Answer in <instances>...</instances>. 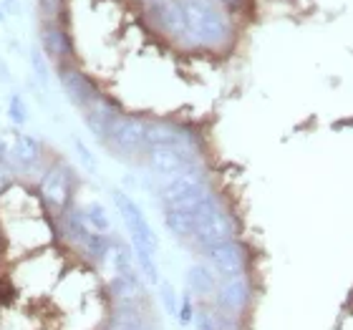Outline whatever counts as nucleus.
<instances>
[{
  "label": "nucleus",
  "instance_id": "nucleus-1",
  "mask_svg": "<svg viewBox=\"0 0 353 330\" xmlns=\"http://www.w3.org/2000/svg\"><path fill=\"white\" fill-rule=\"evenodd\" d=\"M111 197H114V205H117L119 214H121V220L126 225V232H129V240H132V247H134V257H137L141 272L147 275V280L152 285H157L159 282V270H157V262H154V255H157L154 229L147 222L141 207L126 192L114 189Z\"/></svg>",
  "mask_w": 353,
  "mask_h": 330
},
{
  "label": "nucleus",
  "instance_id": "nucleus-2",
  "mask_svg": "<svg viewBox=\"0 0 353 330\" xmlns=\"http://www.w3.org/2000/svg\"><path fill=\"white\" fill-rule=\"evenodd\" d=\"M184 15H187V28L194 43L207 48H220L230 41L232 28L222 10L212 0H182Z\"/></svg>",
  "mask_w": 353,
  "mask_h": 330
},
{
  "label": "nucleus",
  "instance_id": "nucleus-3",
  "mask_svg": "<svg viewBox=\"0 0 353 330\" xmlns=\"http://www.w3.org/2000/svg\"><path fill=\"white\" fill-rule=\"evenodd\" d=\"M212 192L205 184V179L197 172H184L174 176L167 187H164V207L167 209H182V212H197L205 205L212 202Z\"/></svg>",
  "mask_w": 353,
  "mask_h": 330
},
{
  "label": "nucleus",
  "instance_id": "nucleus-4",
  "mask_svg": "<svg viewBox=\"0 0 353 330\" xmlns=\"http://www.w3.org/2000/svg\"><path fill=\"white\" fill-rule=\"evenodd\" d=\"M192 240L202 249L235 240V225L230 220V214L214 199L194 212V237Z\"/></svg>",
  "mask_w": 353,
  "mask_h": 330
},
{
  "label": "nucleus",
  "instance_id": "nucleus-5",
  "mask_svg": "<svg viewBox=\"0 0 353 330\" xmlns=\"http://www.w3.org/2000/svg\"><path fill=\"white\" fill-rule=\"evenodd\" d=\"M202 252H205L210 267L214 272H220L222 278H237V275H245V270H248V249L237 240L212 245V247H205Z\"/></svg>",
  "mask_w": 353,
  "mask_h": 330
},
{
  "label": "nucleus",
  "instance_id": "nucleus-6",
  "mask_svg": "<svg viewBox=\"0 0 353 330\" xmlns=\"http://www.w3.org/2000/svg\"><path fill=\"white\" fill-rule=\"evenodd\" d=\"M106 144L121 152V154H134L147 147V124L137 116L119 114L117 121L111 124V132L106 136Z\"/></svg>",
  "mask_w": 353,
  "mask_h": 330
},
{
  "label": "nucleus",
  "instance_id": "nucleus-7",
  "mask_svg": "<svg viewBox=\"0 0 353 330\" xmlns=\"http://www.w3.org/2000/svg\"><path fill=\"white\" fill-rule=\"evenodd\" d=\"M147 8L157 25L170 33L172 38H187L190 28H187V15H184L182 0H147Z\"/></svg>",
  "mask_w": 353,
  "mask_h": 330
},
{
  "label": "nucleus",
  "instance_id": "nucleus-8",
  "mask_svg": "<svg viewBox=\"0 0 353 330\" xmlns=\"http://www.w3.org/2000/svg\"><path fill=\"white\" fill-rule=\"evenodd\" d=\"M59 81L66 91V96L71 101L79 106V109L86 111L91 103L99 99V91L91 81H88L86 76L74 66H66V63H61V71H59Z\"/></svg>",
  "mask_w": 353,
  "mask_h": 330
},
{
  "label": "nucleus",
  "instance_id": "nucleus-9",
  "mask_svg": "<svg viewBox=\"0 0 353 330\" xmlns=\"http://www.w3.org/2000/svg\"><path fill=\"white\" fill-rule=\"evenodd\" d=\"M149 167L154 169L157 174L164 176H179L192 169V152L184 149H172V147H149Z\"/></svg>",
  "mask_w": 353,
  "mask_h": 330
},
{
  "label": "nucleus",
  "instance_id": "nucleus-10",
  "mask_svg": "<svg viewBox=\"0 0 353 330\" xmlns=\"http://www.w3.org/2000/svg\"><path fill=\"white\" fill-rule=\"evenodd\" d=\"M217 302L230 316L243 313L248 308V302H250V282H248V278L237 275V278L222 280V285L217 287Z\"/></svg>",
  "mask_w": 353,
  "mask_h": 330
},
{
  "label": "nucleus",
  "instance_id": "nucleus-11",
  "mask_svg": "<svg viewBox=\"0 0 353 330\" xmlns=\"http://www.w3.org/2000/svg\"><path fill=\"white\" fill-rule=\"evenodd\" d=\"M41 194L48 205L53 207H66L68 202V194H71V174H68V169L63 164H56L46 172L43 182H41Z\"/></svg>",
  "mask_w": 353,
  "mask_h": 330
},
{
  "label": "nucleus",
  "instance_id": "nucleus-12",
  "mask_svg": "<svg viewBox=\"0 0 353 330\" xmlns=\"http://www.w3.org/2000/svg\"><path fill=\"white\" fill-rule=\"evenodd\" d=\"M119 114H121V111H119L109 99H103V96H99V99L83 111L88 129H91L101 141H106V136H109V132H111V124L117 121Z\"/></svg>",
  "mask_w": 353,
  "mask_h": 330
},
{
  "label": "nucleus",
  "instance_id": "nucleus-13",
  "mask_svg": "<svg viewBox=\"0 0 353 330\" xmlns=\"http://www.w3.org/2000/svg\"><path fill=\"white\" fill-rule=\"evenodd\" d=\"M147 147H172L190 152V136L170 124H147Z\"/></svg>",
  "mask_w": 353,
  "mask_h": 330
},
{
  "label": "nucleus",
  "instance_id": "nucleus-14",
  "mask_svg": "<svg viewBox=\"0 0 353 330\" xmlns=\"http://www.w3.org/2000/svg\"><path fill=\"white\" fill-rule=\"evenodd\" d=\"M187 285H190V293L199 298H210L212 293H217V280L212 275V267L207 265H192L187 270Z\"/></svg>",
  "mask_w": 353,
  "mask_h": 330
},
{
  "label": "nucleus",
  "instance_id": "nucleus-15",
  "mask_svg": "<svg viewBox=\"0 0 353 330\" xmlns=\"http://www.w3.org/2000/svg\"><path fill=\"white\" fill-rule=\"evenodd\" d=\"M43 48L59 63H66V59H71V41H68L66 30H61L59 25H48L43 30Z\"/></svg>",
  "mask_w": 353,
  "mask_h": 330
},
{
  "label": "nucleus",
  "instance_id": "nucleus-16",
  "mask_svg": "<svg viewBox=\"0 0 353 330\" xmlns=\"http://www.w3.org/2000/svg\"><path fill=\"white\" fill-rule=\"evenodd\" d=\"M41 144H38L33 136L28 134H18L15 136V147H13V159L21 164L23 169H33L38 162H41Z\"/></svg>",
  "mask_w": 353,
  "mask_h": 330
},
{
  "label": "nucleus",
  "instance_id": "nucleus-17",
  "mask_svg": "<svg viewBox=\"0 0 353 330\" xmlns=\"http://www.w3.org/2000/svg\"><path fill=\"white\" fill-rule=\"evenodd\" d=\"M164 225L172 235L179 240H192L194 237V214L182 212V209H164Z\"/></svg>",
  "mask_w": 353,
  "mask_h": 330
},
{
  "label": "nucleus",
  "instance_id": "nucleus-18",
  "mask_svg": "<svg viewBox=\"0 0 353 330\" xmlns=\"http://www.w3.org/2000/svg\"><path fill=\"white\" fill-rule=\"evenodd\" d=\"M109 330H149L147 323H144V318L137 313V305L134 302H126L121 308L117 310V316L111 320V328Z\"/></svg>",
  "mask_w": 353,
  "mask_h": 330
},
{
  "label": "nucleus",
  "instance_id": "nucleus-19",
  "mask_svg": "<svg viewBox=\"0 0 353 330\" xmlns=\"http://www.w3.org/2000/svg\"><path fill=\"white\" fill-rule=\"evenodd\" d=\"M81 217L86 220V225L91 229H96V232H101V235H106L109 232V217H106V212H103V207L99 205V202H91V205L81 207Z\"/></svg>",
  "mask_w": 353,
  "mask_h": 330
},
{
  "label": "nucleus",
  "instance_id": "nucleus-20",
  "mask_svg": "<svg viewBox=\"0 0 353 330\" xmlns=\"http://www.w3.org/2000/svg\"><path fill=\"white\" fill-rule=\"evenodd\" d=\"M8 116H10V121L18 126H23L26 121H28V106H26V101H23V96H18V94L10 96V101H8Z\"/></svg>",
  "mask_w": 353,
  "mask_h": 330
},
{
  "label": "nucleus",
  "instance_id": "nucleus-21",
  "mask_svg": "<svg viewBox=\"0 0 353 330\" xmlns=\"http://www.w3.org/2000/svg\"><path fill=\"white\" fill-rule=\"evenodd\" d=\"M30 63H33V74H36L38 83L46 88L48 86V66H46V56L38 48L30 51Z\"/></svg>",
  "mask_w": 353,
  "mask_h": 330
},
{
  "label": "nucleus",
  "instance_id": "nucleus-22",
  "mask_svg": "<svg viewBox=\"0 0 353 330\" xmlns=\"http://www.w3.org/2000/svg\"><path fill=\"white\" fill-rule=\"evenodd\" d=\"M192 323L197 325V330H217V320H214V316L210 310H197Z\"/></svg>",
  "mask_w": 353,
  "mask_h": 330
},
{
  "label": "nucleus",
  "instance_id": "nucleus-23",
  "mask_svg": "<svg viewBox=\"0 0 353 330\" xmlns=\"http://www.w3.org/2000/svg\"><path fill=\"white\" fill-rule=\"evenodd\" d=\"M74 144H76V152H79V159H81L83 167H86V172H88V174H96V159H94V154H91V152L83 147L81 139H74Z\"/></svg>",
  "mask_w": 353,
  "mask_h": 330
},
{
  "label": "nucleus",
  "instance_id": "nucleus-24",
  "mask_svg": "<svg viewBox=\"0 0 353 330\" xmlns=\"http://www.w3.org/2000/svg\"><path fill=\"white\" fill-rule=\"evenodd\" d=\"M162 300H164V305H167V313L179 316V302H176V295H174V290H172L170 282H164L162 285Z\"/></svg>",
  "mask_w": 353,
  "mask_h": 330
},
{
  "label": "nucleus",
  "instance_id": "nucleus-25",
  "mask_svg": "<svg viewBox=\"0 0 353 330\" xmlns=\"http://www.w3.org/2000/svg\"><path fill=\"white\" fill-rule=\"evenodd\" d=\"M179 320H182V325H190L194 320V308H192L190 295H184L182 302H179Z\"/></svg>",
  "mask_w": 353,
  "mask_h": 330
},
{
  "label": "nucleus",
  "instance_id": "nucleus-26",
  "mask_svg": "<svg viewBox=\"0 0 353 330\" xmlns=\"http://www.w3.org/2000/svg\"><path fill=\"white\" fill-rule=\"evenodd\" d=\"M41 6H43V10H48V13H56V8H59V0H41Z\"/></svg>",
  "mask_w": 353,
  "mask_h": 330
},
{
  "label": "nucleus",
  "instance_id": "nucleus-27",
  "mask_svg": "<svg viewBox=\"0 0 353 330\" xmlns=\"http://www.w3.org/2000/svg\"><path fill=\"white\" fill-rule=\"evenodd\" d=\"M6 154H8V139L3 136V134H0V162L6 159Z\"/></svg>",
  "mask_w": 353,
  "mask_h": 330
},
{
  "label": "nucleus",
  "instance_id": "nucleus-28",
  "mask_svg": "<svg viewBox=\"0 0 353 330\" xmlns=\"http://www.w3.org/2000/svg\"><path fill=\"white\" fill-rule=\"evenodd\" d=\"M3 3H6V10H10V13H18V0H3Z\"/></svg>",
  "mask_w": 353,
  "mask_h": 330
},
{
  "label": "nucleus",
  "instance_id": "nucleus-29",
  "mask_svg": "<svg viewBox=\"0 0 353 330\" xmlns=\"http://www.w3.org/2000/svg\"><path fill=\"white\" fill-rule=\"evenodd\" d=\"M217 3H225V6H237L240 0H217Z\"/></svg>",
  "mask_w": 353,
  "mask_h": 330
},
{
  "label": "nucleus",
  "instance_id": "nucleus-30",
  "mask_svg": "<svg viewBox=\"0 0 353 330\" xmlns=\"http://www.w3.org/2000/svg\"><path fill=\"white\" fill-rule=\"evenodd\" d=\"M3 18H6V8L0 6V21H3Z\"/></svg>",
  "mask_w": 353,
  "mask_h": 330
}]
</instances>
